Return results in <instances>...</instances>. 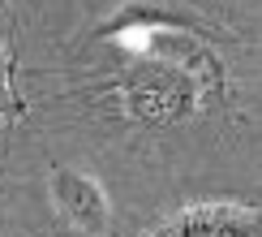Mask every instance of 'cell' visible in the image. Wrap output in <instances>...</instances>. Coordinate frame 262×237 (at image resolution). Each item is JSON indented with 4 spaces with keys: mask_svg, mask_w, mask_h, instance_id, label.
<instances>
[{
    "mask_svg": "<svg viewBox=\"0 0 262 237\" xmlns=\"http://www.w3.org/2000/svg\"><path fill=\"white\" fill-rule=\"evenodd\" d=\"M121 48L134 52V56H150V61L172 65L181 78H189V86L198 91V104L202 108H215L228 95V61L215 52V43L206 39V35L189 30L177 17L150 22L146 30L121 39Z\"/></svg>",
    "mask_w": 262,
    "mask_h": 237,
    "instance_id": "cell-1",
    "label": "cell"
},
{
    "mask_svg": "<svg viewBox=\"0 0 262 237\" xmlns=\"http://www.w3.org/2000/svg\"><path fill=\"white\" fill-rule=\"evenodd\" d=\"M107 104L134 125H172L202 108L189 78H181L172 65L150 61V56H142L134 73H125L121 82L107 86Z\"/></svg>",
    "mask_w": 262,
    "mask_h": 237,
    "instance_id": "cell-2",
    "label": "cell"
},
{
    "mask_svg": "<svg viewBox=\"0 0 262 237\" xmlns=\"http://www.w3.org/2000/svg\"><path fill=\"white\" fill-rule=\"evenodd\" d=\"M48 194L52 207L64 215V224H73L86 237H103L107 224H112V203H107V190L95 172H86L78 164H56L48 172Z\"/></svg>",
    "mask_w": 262,
    "mask_h": 237,
    "instance_id": "cell-3",
    "label": "cell"
},
{
    "mask_svg": "<svg viewBox=\"0 0 262 237\" xmlns=\"http://www.w3.org/2000/svg\"><path fill=\"white\" fill-rule=\"evenodd\" d=\"M163 237H262V211L241 203H198L185 207Z\"/></svg>",
    "mask_w": 262,
    "mask_h": 237,
    "instance_id": "cell-4",
    "label": "cell"
},
{
    "mask_svg": "<svg viewBox=\"0 0 262 237\" xmlns=\"http://www.w3.org/2000/svg\"><path fill=\"white\" fill-rule=\"evenodd\" d=\"M21 112H26V104H21V95L13 86V56H9L5 35H0V151H5V138Z\"/></svg>",
    "mask_w": 262,
    "mask_h": 237,
    "instance_id": "cell-5",
    "label": "cell"
},
{
    "mask_svg": "<svg viewBox=\"0 0 262 237\" xmlns=\"http://www.w3.org/2000/svg\"><path fill=\"white\" fill-rule=\"evenodd\" d=\"M17 5H21V0H17ZM26 5H35V0H26Z\"/></svg>",
    "mask_w": 262,
    "mask_h": 237,
    "instance_id": "cell-6",
    "label": "cell"
}]
</instances>
